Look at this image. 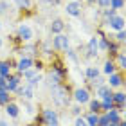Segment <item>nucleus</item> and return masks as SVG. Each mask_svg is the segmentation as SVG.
<instances>
[{
    "label": "nucleus",
    "instance_id": "obj_40",
    "mask_svg": "<svg viewBox=\"0 0 126 126\" xmlns=\"http://www.w3.org/2000/svg\"><path fill=\"white\" fill-rule=\"evenodd\" d=\"M72 113H74V115H79V108H78V106L72 108Z\"/></svg>",
    "mask_w": 126,
    "mask_h": 126
},
{
    "label": "nucleus",
    "instance_id": "obj_3",
    "mask_svg": "<svg viewBox=\"0 0 126 126\" xmlns=\"http://www.w3.org/2000/svg\"><path fill=\"white\" fill-rule=\"evenodd\" d=\"M43 121L47 126H60V119H58V113L50 108H45L43 110Z\"/></svg>",
    "mask_w": 126,
    "mask_h": 126
},
{
    "label": "nucleus",
    "instance_id": "obj_25",
    "mask_svg": "<svg viewBox=\"0 0 126 126\" xmlns=\"http://www.w3.org/2000/svg\"><path fill=\"white\" fill-rule=\"evenodd\" d=\"M103 70H105V74H108V76H110V74H113V72H115V67H113V61H110V60H108V61L105 63V68H103Z\"/></svg>",
    "mask_w": 126,
    "mask_h": 126
},
{
    "label": "nucleus",
    "instance_id": "obj_6",
    "mask_svg": "<svg viewBox=\"0 0 126 126\" xmlns=\"http://www.w3.org/2000/svg\"><path fill=\"white\" fill-rule=\"evenodd\" d=\"M108 25H110L112 29H115V31H121V29H124L126 22H124V18H123V16L113 15V16H110V18H108Z\"/></svg>",
    "mask_w": 126,
    "mask_h": 126
},
{
    "label": "nucleus",
    "instance_id": "obj_35",
    "mask_svg": "<svg viewBox=\"0 0 126 126\" xmlns=\"http://www.w3.org/2000/svg\"><path fill=\"white\" fill-rule=\"evenodd\" d=\"M67 54H68V58H70L72 61H78V56H76V52H74V50H70V49H67Z\"/></svg>",
    "mask_w": 126,
    "mask_h": 126
},
{
    "label": "nucleus",
    "instance_id": "obj_19",
    "mask_svg": "<svg viewBox=\"0 0 126 126\" xmlns=\"http://www.w3.org/2000/svg\"><path fill=\"white\" fill-rule=\"evenodd\" d=\"M63 29H65V24H63L61 20H54L52 24H50V31H52L54 34H60Z\"/></svg>",
    "mask_w": 126,
    "mask_h": 126
},
{
    "label": "nucleus",
    "instance_id": "obj_31",
    "mask_svg": "<svg viewBox=\"0 0 126 126\" xmlns=\"http://www.w3.org/2000/svg\"><path fill=\"white\" fill-rule=\"evenodd\" d=\"M76 126H88V123H87V119H83V117H79L78 115V119H76V123H74Z\"/></svg>",
    "mask_w": 126,
    "mask_h": 126
},
{
    "label": "nucleus",
    "instance_id": "obj_29",
    "mask_svg": "<svg viewBox=\"0 0 126 126\" xmlns=\"http://www.w3.org/2000/svg\"><path fill=\"white\" fill-rule=\"evenodd\" d=\"M115 38H117V42L124 43V42H126V31H124V29H121V31L117 32V36H115Z\"/></svg>",
    "mask_w": 126,
    "mask_h": 126
},
{
    "label": "nucleus",
    "instance_id": "obj_24",
    "mask_svg": "<svg viewBox=\"0 0 126 126\" xmlns=\"http://www.w3.org/2000/svg\"><path fill=\"white\" fill-rule=\"evenodd\" d=\"M0 76H4V78L9 76V63L7 61H0Z\"/></svg>",
    "mask_w": 126,
    "mask_h": 126
},
{
    "label": "nucleus",
    "instance_id": "obj_21",
    "mask_svg": "<svg viewBox=\"0 0 126 126\" xmlns=\"http://www.w3.org/2000/svg\"><path fill=\"white\" fill-rule=\"evenodd\" d=\"M101 108H103V110H110V108H113V99H112V97H105V99H103L101 101Z\"/></svg>",
    "mask_w": 126,
    "mask_h": 126
},
{
    "label": "nucleus",
    "instance_id": "obj_36",
    "mask_svg": "<svg viewBox=\"0 0 126 126\" xmlns=\"http://www.w3.org/2000/svg\"><path fill=\"white\" fill-rule=\"evenodd\" d=\"M101 7H110V0H95Z\"/></svg>",
    "mask_w": 126,
    "mask_h": 126
},
{
    "label": "nucleus",
    "instance_id": "obj_2",
    "mask_svg": "<svg viewBox=\"0 0 126 126\" xmlns=\"http://www.w3.org/2000/svg\"><path fill=\"white\" fill-rule=\"evenodd\" d=\"M24 78H25L27 85H31V87H38V83L42 81V76L38 74V70H32V68L24 70Z\"/></svg>",
    "mask_w": 126,
    "mask_h": 126
},
{
    "label": "nucleus",
    "instance_id": "obj_34",
    "mask_svg": "<svg viewBox=\"0 0 126 126\" xmlns=\"http://www.w3.org/2000/svg\"><path fill=\"white\" fill-rule=\"evenodd\" d=\"M99 49H103V50H108V49H110V45H108L106 40H101V42H99Z\"/></svg>",
    "mask_w": 126,
    "mask_h": 126
},
{
    "label": "nucleus",
    "instance_id": "obj_44",
    "mask_svg": "<svg viewBox=\"0 0 126 126\" xmlns=\"http://www.w3.org/2000/svg\"><path fill=\"white\" fill-rule=\"evenodd\" d=\"M108 126H117V124H113V123H110V124H108Z\"/></svg>",
    "mask_w": 126,
    "mask_h": 126
},
{
    "label": "nucleus",
    "instance_id": "obj_22",
    "mask_svg": "<svg viewBox=\"0 0 126 126\" xmlns=\"http://www.w3.org/2000/svg\"><path fill=\"white\" fill-rule=\"evenodd\" d=\"M97 76H99V70H97L95 67H88V68H87V78H88V81L95 79Z\"/></svg>",
    "mask_w": 126,
    "mask_h": 126
},
{
    "label": "nucleus",
    "instance_id": "obj_5",
    "mask_svg": "<svg viewBox=\"0 0 126 126\" xmlns=\"http://www.w3.org/2000/svg\"><path fill=\"white\" fill-rule=\"evenodd\" d=\"M74 99H76V103H79V105H85V103L90 101V94L87 88H76L74 90Z\"/></svg>",
    "mask_w": 126,
    "mask_h": 126
},
{
    "label": "nucleus",
    "instance_id": "obj_14",
    "mask_svg": "<svg viewBox=\"0 0 126 126\" xmlns=\"http://www.w3.org/2000/svg\"><path fill=\"white\" fill-rule=\"evenodd\" d=\"M106 115H108V121L113 123V124H119V123H121V117H119V110H115V106L110 108V110L106 112Z\"/></svg>",
    "mask_w": 126,
    "mask_h": 126
},
{
    "label": "nucleus",
    "instance_id": "obj_46",
    "mask_svg": "<svg viewBox=\"0 0 126 126\" xmlns=\"http://www.w3.org/2000/svg\"><path fill=\"white\" fill-rule=\"evenodd\" d=\"M124 121H126V112H124Z\"/></svg>",
    "mask_w": 126,
    "mask_h": 126
},
{
    "label": "nucleus",
    "instance_id": "obj_37",
    "mask_svg": "<svg viewBox=\"0 0 126 126\" xmlns=\"http://www.w3.org/2000/svg\"><path fill=\"white\" fill-rule=\"evenodd\" d=\"M115 11H117V9H112V7H106V11H105V15L108 16V18H110V16H113V15H115Z\"/></svg>",
    "mask_w": 126,
    "mask_h": 126
},
{
    "label": "nucleus",
    "instance_id": "obj_45",
    "mask_svg": "<svg viewBox=\"0 0 126 126\" xmlns=\"http://www.w3.org/2000/svg\"><path fill=\"white\" fill-rule=\"evenodd\" d=\"M87 2H95V0H87Z\"/></svg>",
    "mask_w": 126,
    "mask_h": 126
},
{
    "label": "nucleus",
    "instance_id": "obj_27",
    "mask_svg": "<svg viewBox=\"0 0 126 126\" xmlns=\"http://www.w3.org/2000/svg\"><path fill=\"white\" fill-rule=\"evenodd\" d=\"M124 5V0H110V7L112 9H121Z\"/></svg>",
    "mask_w": 126,
    "mask_h": 126
},
{
    "label": "nucleus",
    "instance_id": "obj_9",
    "mask_svg": "<svg viewBox=\"0 0 126 126\" xmlns=\"http://www.w3.org/2000/svg\"><path fill=\"white\" fill-rule=\"evenodd\" d=\"M97 49H99V40H97L95 36L94 38H90V42H88V50H87V56L88 58H95L97 56Z\"/></svg>",
    "mask_w": 126,
    "mask_h": 126
},
{
    "label": "nucleus",
    "instance_id": "obj_38",
    "mask_svg": "<svg viewBox=\"0 0 126 126\" xmlns=\"http://www.w3.org/2000/svg\"><path fill=\"white\" fill-rule=\"evenodd\" d=\"M7 11V4L5 2H0V13H5Z\"/></svg>",
    "mask_w": 126,
    "mask_h": 126
},
{
    "label": "nucleus",
    "instance_id": "obj_32",
    "mask_svg": "<svg viewBox=\"0 0 126 126\" xmlns=\"http://www.w3.org/2000/svg\"><path fill=\"white\" fill-rule=\"evenodd\" d=\"M90 83H92V85H94L95 88H97V87H101V85H105V81H103V79H101L99 76H97L95 79H92V81H90Z\"/></svg>",
    "mask_w": 126,
    "mask_h": 126
},
{
    "label": "nucleus",
    "instance_id": "obj_12",
    "mask_svg": "<svg viewBox=\"0 0 126 126\" xmlns=\"http://www.w3.org/2000/svg\"><path fill=\"white\" fill-rule=\"evenodd\" d=\"M67 13L70 15V16H79V15H81V5H79L78 2L67 4Z\"/></svg>",
    "mask_w": 126,
    "mask_h": 126
},
{
    "label": "nucleus",
    "instance_id": "obj_8",
    "mask_svg": "<svg viewBox=\"0 0 126 126\" xmlns=\"http://www.w3.org/2000/svg\"><path fill=\"white\" fill-rule=\"evenodd\" d=\"M61 83V72L58 67H54L52 70L49 72V85L50 87H54V85H60Z\"/></svg>",
    "mask_w": 126,
    "mask_h": 126
},
{
    "label": "nucleus",
    "instance_id": "obj_42",
    "mask_svg": "<svg viewBox=\"0 0 126 126\" xmlns=\"http://www.w3.org/2000/svg\"><path fill=\"white\" fill-rule=\"evenodd\" d=\"M0 126H7V123H5V121H0Z\"/></svg>",
    "mask_w": 126,
    "mask_h": 126
},
{
    "label": "nucleus",
    "instance_id": "obj_30",
    "mask_svg": "<svg viewBox=\"0 0 126 126\" xmlns=\"http://www.w3.org/2000/svg\"><path fill=\"white\" fill-rule=\"evenodd\" d=\"M110 124V121H108V115L105 113V115H99V126H108Z\"/></svg>",
    "mask_w": 126,
    "mask_h": 126
},
{
    "label": "nucleus",
    "instance_id": "obj_1",
    "mask_svg": "<svg viewBox=\"0 0 126 126\" xmlns=\"http://www.w3.org/2000/svg\"><path fill=\"white\" fill-rule=\"evenodd\" d=\"M52 101L58 106H67L68 105V90L63 85H54L52 87Z\"/></svg>",
    "mask_w": 126,
    "mask_h": 126
},
{
    "label": "nucleus",
    "instance_id": "obj_33",
    "mask_svg": "<svg viewBox=\"0 0 126 126\" xmlns=\"http://www.w3.org/2000/svg\"><path fill=\"white\" fill-rule=\"evenodd\" d=\"M119 65H121V68H126V56L124 54H119Z\"/></svg>",
    "mask_w": 126,
    "mask_h": 126
},
{
    "label": "nucleus",
    "instance_id": "obj_43",
    "mask_svg": "<svg viewBox=\"0 0 126 126\" xmlns=\"http://www.w3.org/2000/svg\"><path fill=\"white\" fill-rule=\"evenodd\" d=\"M117 126H126V121H123V123H119Z\"/></svg>",
    "mask_w": 126,
    "mask_h": 126
},
{
    "label": "nucleus",
    "instance_id": "obj_17",
    "mask_svg": "<svg viewBox=\"0 0 126 126\" xmlns=\"http://www.w3.org/2000/svg\"><path fill=\"white\" fill-rule=\"evenodd\" d=\"M31 67H32V60L31 58H22L18 61V70L20 72H24V70H27V68H31Z\"/></svg>",
    "mask_w": 126,
    "mask_h": 126
},
{
    "label": "nucleus",
    "instance_id": "obj_13",
    "mask_svg": "<svg viewBox=\"0 0 126 126\" xmlns=\"http://www.w3.org/2000/svg\"><path fill=\"white\" fill-rule=\"evenodd\" d=\"M97 95L101 97V99H105V97H112V87L110 85H101V87H97Z\"/></svg>",
    "mask_w": 126,
    "mask_h": 126
},
{
    "label": "nucleus",
    "instance_id": "obj_15",
    "mask_svg": "<svg viewBox=\"0 0 126 126\" xmlns=\"http://www.w3.org/2000/svg\"><path fill=\"white\" fill-rule=\"evenodd\" d=\"M22 97H25V101H31L32 97H34V87L25 85V87L22 88Z\"/></svg>",
    "mask_w": 126,
    "mask_h": 126
},
{
    "label": "nucleus",
    "instance_id": "obj_20",
    "mask_svg": "<svg viewBox=\"0 0 126 126\" xmlns=\"http://www.w3.org/2000/svg\"><path fill=\"white\" fill-rule=\"evenodd\" d=\"M87 123H88V126H99V115L95 112H90L87 115Z\"/></svg>",
    "mask_w": 126,
    "mask_h": 126
},
{
    "label": "nucleus",
    "instance_id": "obj_39",
    "mask_svg": "<svg viewBox=\"0 0 126 126\" xmlns=\"http://www.w3.org/2000/svg\"><path fill=\"white\" fill-rule=\"evenodd\" d=\"M25 110H27V113H32V105L31 103H25Z\"/></svg>",
    "mask_w": 126,
    "mask_h": 126
},
{
    "label": "nucleus",
    "instance_id": "obj_28",
    "mask_svg": "<svg viewBox=\"0 0 126 126\" xmlns=\"http://www.w3.org/2000/svg\"><path fill=\"white\" fill-rule=\"evenodd\" d=\"M16 5L22 9H27V7H31V0H16Z\"/></svg>",
    "mask_w": 126,
    "mask_h": 126
},
{
    "label": "nucleus",
    "instance_id": "obj_16",
    "mask_svg": "<svg viewBox=\"0 0 126 126\" xmlns=\"http://www.w3.org/2000/svg\"><path fill=\"white\" fill-rule=\"evenodd\" d=\"M5 113H7L9 117H18V106H16L15 103H7V105H5Z\"/></svg>",
    "mask_w": 126,
    "mask_h": 126
},
{
    "label": "nucleus",
    "instance_id": "obj_10",
    "mask_svg": "<svg viewBox=\"0 0 126 126\" xmlns=\"http://www.w3.org/2000/svg\"><path fill=\"white\" fill-rule=\"evenodd\" d=\"M18 83H20V76H13V78H9L7 76V81H5V90L7 92H15L16 88H18Z\"/></svg>",
    "mask_w": 126,
    "mask_h": 126
},
{
    "label": "nucleus",
    "instance_id": "obj_11",
    "mask_svg": "<svg viewBox=\"0 0 126 126\" xmlns=\"http://www.w3.org/2000/svg\"><path fill=\"white\" fill-rule=\"evenodd\" d=\"M112 99H113V106H117V108H123V106L126 105V94H124V92L113 94Z\"/></svg>",
    "mask_w": 126,
    "mask_h": 126
},
{
    "label": "nucleus",
    "instance_id": "obj_7",
    "mask_svg": "<svg viewBox=\"0 0 126 126\" xmlns=\"http://www.w3.org/2000/svg\"><path fill=\"white\" fill-rule=\"evenodd\" d=\"M18 36L24 40V42H31L32 36H34V32H32V29L29 25H20L18 27Z\"/></svg>",
    "mask_w": 126,
    "mask_h": 126
},
{
    "label": "nucleus",
    "instance_id": "obj_41",
    "mask_svg": "<svg viewBox=\"0 0 126 126\" xmlns=\"http://www.w3.org/2000/svg\"><path fill=\"white\" fill-rule=\"evenodd\" d=\"M49 2H50V4H60L61 0H49Z\"/></svg>",
    "mask_w": 126,
    "mask_h": 126
},
{
    "label": "nucleus",
    "instance_id": "obj_47",
    "mask_svg": "<svg viewBox=\"0 0 126 126\" xmlns=\"http://www.w3.org/2000/svg\"><path fill=\"white\" fill-rule=\"evenodd\" d=\"M0 45H2V38H0Z\"/></svg>",
    "mask_w": 126,
    "mask_h": 126
},
{
    "label": "nucleus",
    "instance_id": "obj_26",
    "mask_svg": "<svg viewBox=\"0 0 126 126\" xmlns=\"http://www.w3.org/2000/svg\"><path fill=\"white\" fill-rule=\"evenodd\" d=\"M90 103V112H99L101 110V101H97V99H92V101H88Z\"/></svg>",
    "mask_w": 126,
    "mask_h": 126
},
{
    "label": "nucleus",
    "instance_id": "obj_23",
    "mask_svg": "<svg viewBox=\"0 0 126 126\" xmlns=\"http://www.w3.org/2000/svg\"><path fill=\"white\" fill-rule=\"evenodd\" d=\"M0 103H2V105H7L9 103V92L4 87H0Z\"/></svg>",
    "mask_w": 126,
    "mask_h": 126
},
{
    "label": "nucleus",
    "instance_id": "obj_4",
    "mask_svg": "<svg viewBox=\"0 0 126 126\" xmlns=\"http://www.w3.org/2000/svg\"><path fill=\"white\" fill-rule=\"evenodd\" d=\"M68 45H70V43H68V38L65 36V34H61V32L56 34L54 40H52V47H54L56 50H67Z\"/></svg>",
    "mask_w": 126,
    "mask_h": 126
},
{
    "label": "nucleus",
    "instance_id": "obj_48",
    "mask_svg": "<svg viewBox=\"0 0 126 126\" xmlns=\"http://www.w3.org/2000/svg\"><path fill=\"white\" fill-rule=\"evenodd\" d=\"M0 25H2V24H0Z\"/></svg>",
    "mask_w": 126,
    "mask_h": 126
},
{
    "label": "nucleus",
    "instance_id": "obj_18",
    "mask_svg": "<svg viewBox=\"0 0 126 126\" xmlns=\"http://www.w3.org/2000/svg\"><path fill=\"white\" fill-rule=\"evenodd\" d=\"M121 85H123V78L119 76V74H115V72L110 74V87L117 88V87H121Z\"/></svg>",
    "mask_w": 126,
    "mask_h": 126
}]
</instances>
